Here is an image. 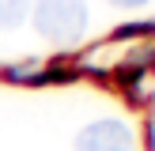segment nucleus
I'll use <instances>...</instances> for the list:
<instances>
[{
    "mask_svg": "<svg viewBox=\"0 0 155 151\" xmlns=\"http://www.w3.org/2000/svg\"><path fill=\"white\" fill-rule=\"evenodd\" d=\"M114 8H140V4H148V0H110Z\"/></svg>",
    "mask_w": 155,
    "mask_h": 151,
    "instance_id": "obj_4",
    "label": "nucleus"
},
{
    "mask_svg": "<svg viewBox=\"0 0 155 151\" xmlns=\"http://www.w3.org/2000/svg\"><path fill=\"white\" fill-rule=\"evenodd\" d=\"M76 151H136V136L125 121L102 117L80 128L76 136Z\"/></svg>",
    "mask_w": 155,
    "mask_h": 151,
    "instance_id": "obj_2",
    "label": "nucleus"
},
{
    "mask_svg": "<svg viewBox=\"0 0 155 151\" xmlns=\"http://www.w3.org/2000/svg\"><path fill=\"white\" fill-rule=\"evenodd\" d=\"M34 30L53 45H72L87 30V4L83 0H38Z\"/></svg>",
    "mask_w": 155,
    "mask_h": 151,
    "instance_id": "obj_1",
    "label": "nucleus"
},
{
    "mask_svg": "<svg viewBox=\"0 0 155 151\" xmlns=\"http://www.w3.org/2000/svg\"><path fill=\"white\" fill-rule=\"evenodd\" d=\"M30 0H0V30H12L27 19Z\"/></svg>",
    "mask_w": 155,
    "mask_h": 151,
    "instance_id": "obj_3",
    "label": "nucleus"
}]
</instances>
